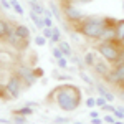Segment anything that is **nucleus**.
<instances>
[{
  "label": "nucleus",
  "mask_w": 124,
  "mask_h": 124,
  "mask_svg": "<svg viewBox=\"0 0 124 124\" xmlns=\"http://www.w3.org/2000/svg\"><path fill=\"white\" fill-rule=\"evenodd\" d=\"M86 106H88V108L96 106V99H94V98H88V99H86Z\"/></svg>",
  "instance_id": "c756f323"
},
{
  "label": "nucleus",
  "mask_w": 124,
  "mask_h": 124,
  "mask_svg": "<svg viewBox=\"0 0 124 124\" xmlns=\"http://www.w3.org/2000/svg\"><path fill=\"white\" fill-rule=\"evenodd\" d=\"M98 53L108 63L114 65L117 61V58H119V55H121V45L116 43V41H101L98 45Z\"/></svg>",
  "instance_id": "7ed1b4c3"
},
{
  "label": "nucleus",
  "mask_w": 124,
  "mask_h": 124,
  "mask_svg": "<svg viewBox=\"0 0 124 124\" xmlns=\"http://www.w3.org/2000/svg\"><path fill=\"white\" fill-rule=\"evenodd\" d=\"M103 109H104V111H109V113H113V111H114V106H111L109 103H106V106L103 108Z\"/></svg>",
  "instance_id": "72a5a7b5"
},
{
  "label": "nucleus",
  "mask_w": 124,
  "mask_h": 124,
  "mask_svg": "<svg viewBox=\"0 0 124 124\" xmlns=\"http://www.w3.org/2000/svg\"><path fill=\"white\" fill-rule=\"evenodd\" d=\"M73 124H83V123H73Z\"/></svg>",
  "instance_id": "a19ab883"
},
{
  "label": "nucleus",
  "mask_w": 124,
  "mask_h": 124,
  "mask_svg": "<svg viewBox=\"0 0 124 124\" xmlns=\"http://www.w3.org/2000/svg\"><path fill=\"white\" fill-rule=\"evenodd\" d=\"M51 53H53V56L56 58V60H60V58H63V56H65V55H63V51H61V48H60V46H55V48H53V51H51Z\"/></svg>",
  "instance_id": "4be33fe9"
},
{
  "label": "nucleus",
  "mask_w": 124,
  "mask_h": 124,
  "mask_svg": "<svg viewBox=\"0 0 124 124\" xmlns=\"http://www.w3.org/2000/svg\"><path fill=\"white\" fill-rule=\"evenodd\" d=\"M5 88H7V93H8L10 98H18L20 91H22V88H23V79H22L17 73H13V75L8 78V81L5 83Z\"/></svg>",
  "instance_id": "39448f33"
},
{
  "label": "nucleus",
  "mask_w": 124,
  "mask_h": 124,
  "mask_svg": "<svg viewBox=\"0 0 124 124\" xmlns=\"http://www.w3.org/2000/svg\"><path fill=\"white\" fill-rule=\"evenodd\" d=\"M15 114H22V116H30V114H33V108H30V106H23V108H20V109H15L13 111Z\"/></svg>",
  "instance_id": "4468645a"
},
{
  "label": "nucleus",
  "mask_w": 124,
  "mask_h": 124,
  "mask_svg": "<svg viewBox=\"0 0 124 124\" xmlns=\"http://www.w3.org/2000/svg\"><path fill=\"white\" fill-rule=\"evenodd\" d=\"M43 22H45V27L53 28V15H46V17H43Z\"/></svg>",
  "instance_id": "412c9836"
},
{
  "label": "nucleus",
  "mask_w": 124,
  "mask_h": 124,
  "mask_svg": "<svg viewBox=\"0 0 124 124\" xmlns=\"http://www.w3.org/2000/svg\"><path fill=\"white\" fill-rule=\"evenodd\" d=\"M89 116H91V117H98V113H96V111H91Z\"/></svg>",
  "instance_id": "4c0bfd02"
},
{
  "label": "nucleus",
  "mask_w": 124,
  "mask_h": 124,
  "mask_svg": "<svg viewBox=\"0 0 124 124\" xmlns=\"http://www.w3.org/2000/svg\"><path fill=\"white\" fill-rule=\"evenodd\" d=\"M114 124H124L123 121H114Z\"/></svg>",
  "instance_id": "ea45409f"
},
{
  "label": "nucleus",
  "mask_w": 124,
  "mask_h": 124,
  "mask_svg": "<svg viewBox=\"0 0 124 124\" xmlns=\"http://www.w3.org/2000/svg\"><path fill=\"white\" fill-rule=\"evenodd\" d=\"M121 99L124 101V91H123V89H121Z\"/></svg>",
  "instance_id": "58836bf2"
},
{
  "label": "nucleus",
  "mask_w": 124,
  "mask_h": 124,
  "mask_svg": "<svg viewBox=\"0 0 124 124\" xmlns=\"http://www.w3.org/2000/svg\"><path fill=\"white\" fill-rule=\"evenodd\" d=\"M10 2H12V7H13V10H15L18 15H23V13H25V10H23V7L18 3V0H10Z\"/></svg>",
  "instance_id": "f3484780"
},
{
  "label": "nucleus",
  "mask_w": 124,
  "mask_h": 124,
  "mask_svg": "<svg viewBox=\"0 0 124 124\" xmlns=\"http://www.w3.org/2000/svg\"><path fill=\"white\" fill-rule=\"evenodd\" d=\"M35 75H37V76H43V70H41V68H37V70H35Z\"/></svg>",
  "instance_id": "e433bc0d"
},
{
  "label": "nucleus",
  "mask_w": 124,
  "mask_h": 124,
  "mask_svg": "<svg viewBox=\"0 0 124 124\" xmlns=\"http://www.w3.org/2000/svg\"><path fill=\"white\" fill-rule=\"evenodd\" d=\"M75 28L89 40H99L103 37L106 30V23H104V17H98V15H89L85 17L78 25H75Z\"/></svg>",
  "instance_id": "f03ea898"
},
{
  "label": "nucleus",
  "mask_w": 124,
  "mask_h": 124,
  "mask_svg": "<svg viewBox=\"0 0 124 124\" xmlns=\"http://www.w3.org/2000/svg\"><path fill=\"white\" fill-rule=\"evenodd\" d=\"M106 103H108V99H106L104 96H99V98H96V106H99V108H104Z\"/></svg>",
  "instance_id": "393cba45"
},
{
  "label": "nucleus",
  "mask_w": 124,
  "mask_h": 124,
  "mask_svg": "<svg viewBox=\"0 0 124 124\" xmlns=\"http://www.w3.org/2000/svg\"><path fill=\"white\" fill-rule=\"evenodd\" d=\"M0 123L2 124H13V121H12V119H3V117H0Z\"/></svg>",
  "instance_id": "f704fd0d"
},
{
  "label": "nucleus",
  "mask_w": 124,
  "mask_h": 124,
  "mask_svg": "<svg viewBox=\"0 0 124 124\" xmlns=\"http://www.w3.org/2000/svg\"><path fill=\"white\" fill-rule=\"evenodd\" d=\"M103 121L104 123H109V124H114V114L111 113V114H106L104 117H103Z\"/></svg>",
  "instance_id": "c85d7f7f"
},
{
  "label": "nucleus",
  "mask_w": 124,
  "mask_h": 124,
  "mask_svg": "<svg viewBox=\"0 0 124 124\" xmlns=\"http://www.w3.org/2000/svg\"><path fill=\"white\" fill-rule=\"evenodd\" d=\"M116 43H119L121 46L124 45V18L117 20L116 23Z\"/></svg>",
  "instance_id": "6e6552de"
},
{
  "label": "nucleus",
  "mask_w": 124,
  "mask_h": 124,
  "mask_svg": "<svg viewBox=\"0 0 124 124\" xmlns=\"http://www.w3.org/2000/svg\"><path fill=\"white\" fill-rule=\"evenodd\" d=\"M91 124H103V121L98 119V117H93V119H91Z\"/></svg>",
  "instance_id": "c9c22d12"
},
{
  "label": "nucleus",
  "mask_w": 124,
  "mask_h": 124,
  "mask_svg": "<svg viewBox=\"0 0 124 124\" xmlns=\"http://www.w3.org/2000/svg\"><path fill=\"white\" fill-rule=\"evenodd\" d=\"M123 10H124V0H123Z\"/></svg>",
  "instance_id": "79ce46f5"
},
{
  "label": "nucleus",
  "mask_w": 124,
  "mask_h": 124,
  "mask_svg": "<svg viewBox=\"0 0 124 124\" xmlns=\"http://www.w3.org/2000/svg\"><path fill=\"white\" fill-rule=\"evenodd\" d=\"M5 28H7V20L0 18V40L7 38V31H5Z\"/></svg>",
  "instance_id": "dca6fc26"
},
{
  "label": "nucleus",
  "mask_w": 124,
  "mask_h": 124,
  "mask_svg": "<svg viewBox=\"0 0 124 124\" xmlns=\"http://www.w3.org/2000/svg\"><path fill=\"white\" fill-rule=\"evenodd\" d=\"M65 2H71V3H88L91 0H65Z\"/></svg>",
  "instance_id": "473e14b6"
},
{
  "label": "nucleus",
  "mask_w": 124,
  "mask_h": 124,
  "mask_svg": "<svg viewBox=\"0 0 124 124\" xmlns=\"http://www.w3.org/2000/svg\"><path fill=\"white\" fill-rule=\"evenodd\" d=\"M56 63H58V66L61 68V70L68 68V60H66V56H63V58H60V60H56Z\"/></svg>",
  "instance_id": "5701e85b"
},
{
  "label": "nucleus",
  "mask_w": 124,
  "mask_h": 124,
  "mask_svg": "<svg viewBox=\"0 0 124 124\" xmlns=\"http://www.w3.org/2000/svg\"><path fill=\"white\" fill-rule=\"evenodd\" d=\"M45 38H48V40H51V35H53V28H48V27H45L43 28V33H41Z\"/></svg>",
  "instance_id": "a878e982"
},
{
  "label": "nucleus",
  "mask_w": 124,
  "mask_h": 124,
  "mask_svg": "<svg viewBox=\"0 0 124 124\" xmlns=\"http://www.w3.org/2000/svg\"><path fill=\"white\" fill-rule=\"evenodd\" d=\"M0 7H2L3 10H7V12L13 10V7H12V2H10V0H0Z\"/></svg>",
  "instance_id": "aec40b11"
},
{
  "label": "nucleus",
  "mask_w": 124,
  "mask_h": 124,
  "mask_svg": "<svg viewBox=\"0 0 124 124\" xmlns=\"http://www.w3.org/2000/svg\"><path fill=\"white\" fill-rule=\"evenodd\" d=\"M109 65H111V63H108L106 60H96V63L93 65V70L96 71V75H98V76H103V78H104L106 75L111 71V68H113V66H109Z\"/></svg>",
  "instance_id": "0eeeda50"
},
{
  "label": "nucleus",
  "mask_w": 124,
  "mask_h": 124,
  "mask_svg": "<svg viewBox=\"0 0 124 124\" xmlns=\"http://www.w3.org/2000/svg\"><path fill=\"white\" fill-rule=\"evenodd\" d=\"M65 124H70V123H65Z\"/></svg>",
  "instance_id": "37998d69"
},
{
  "label": "nucleus",
  "mask_w": 124,
  "mask_h": 124,
  "mask_svg": "<svg viewBox=\"0 0 124 124\" xmlns=\"http://www.w3.org/2000/svg\"><path fill=\"white\" fill-rule=\"evenodd\" d=\"M61 12H63V15H65L66 22H70L73 27L78 25V23L86 17L85 13L76 7V3H71V2H65V3L61 2Z\"/></svg>",
  "instance_id": "20e7f679"
},
{
  "label": "nucleus",
  "mask_w": 124,
  "mask_h": 124,
  "mask_svg": "<svg viewBox=\"0 0 124 124\" xmlns=\"http://www.w3.org/2000/svg\"><path fill=\"white\" fill-rule=\"evenodd\" d=\"M65 123H68L66 117H56L55 119V124H65Z\"/></svg>",
  "instance_id": "2f4dec72"
},
{
  "label": "nucleus",
  "mask_w": 124,
  "mask_h": 124,
  "mask_svg": "<svg viewBox=\"0 0 124 124\" xmlns=\"http://www.w3.org/2000/svg\"><path fill=\"white\" fill-rule=\"evenodd\" d=\"M50 10H51V13H53V18L60 22V23H63V17H61V10L58 7L55 2H50Z\"/></svg>",
  "instance_id": "9b49d317"
},
{
  "label": "nucleus",
  "mask_w": 124,
  "mask_h": 124,
  "mask_svg": "<svg viewBox=\"0 0 124 124\" xmlns=\"http://www.w3.org/2000/svg\"><path fill=\"white\" fill-rule=\"evenodd\" d=\"M30 15V18H31V22H33V25L37 27V28H40V30H43L45 28V22H43V17L41 15H38V13H35L33 10L28 13Z\"/></svg>",
  "instance_id": "9d476101"
},
{
  "label": "nucleus",
  "mask_w": 124,
  "mask_h": 124,
  "mask_svg": "<svg viewBox=\"0 0 124 124\" xmlns=\"http://www.w3.org/2000/svg\"><path fill=\"white\" fill-rule=\"evenodd\" d=\"M94 63H96V55L93 53V51H86V53H85V65L93 68Z\"/></svg>",
  "instance_id": "ddd939ff"
},
{
  "label": "nucleus",
  "mask_w": 124,
  "mask_h": 124,
  "mask_svg": "<svg viewBox=\"0 0 124 124\" xmlns=\"http://www.w3.org/2000/svg\"><path fill=\"white\" fill-rule=\"evenodd\" d=\"M113 114H114V117H116V119H124V111H121V109H117V108H114Z\"/></svg>",
  "instance_id": "bb28decb"
},
{
  "label": "nucleus",
  "mask_w": 124,
  "mask_h": 124,
  "mask_svg": "<svg viewBox=\"0 0 124 124\" xmlns=\"http://www.w3.org/2000/svg\"><path fill=\"white\" fill-rule=\"evenodd\" d=\"M53 43H60L61 41V33H60V28L58 27H53V35H51V40Z\"/></svg>",
  "instance_id": "2eb2a0df"
},
{
  "label": "nucleus",
  "mask_w": 124,
  "mask_h": 124,
  "mask_svg": "<svg viewBox=\"0 0 124 124\" xmlns=\"http://www.w3.org/2000/svg\"><path fill=\"white\" fill-rule=\"evenodd\" d=\"M104 98H106V99H108V103H111V101H114V94H111L109 91H106Z\"/></svg>",
  "instance_id": "7c9ffc66"
},
{
  "label": "nucleus",
  "mask_w": 124,
  "mask_h": 124,
  "mask_svg": "<svg viewBox=\"0 0 124 124\" xmlns=\"http://www.w3.org/2000/svg\"><path fill=\"white\" fill-rule=\"evenodd\" d=\"M17 75L23 79V83H25L27 86H31L35 81H37L35 70H33V68H30V66H25V65H22V66L17 68Z\"/></svg>",
  "instance_id": "423d86ee"
},
{
  "label": "nucleus",
  "mask_w": 124,
  "mask_h": 124,
  "mask_svg": "<svg viewBox=\"0 0 124 124\" xmlns=\"http://www.w3.org/2000/svg\"><path fill=\"white\" fill-rule=\"evenodd\" d=\"M53 93H55V103L63 111L71 113L81 103V89L75 85L65 83V85H61L60 88L53 89Z\"/></svg>",
  "instance_id": "f257e3e1"
},
{
  "label": "nucleus",
  "mask_w": 124,
  "mask_h": 124,
  "mask_svg": "<svg viewBox=\"0 0 124 124\" xmlns=\"http://www.w3.org/2000/svg\"><path fill=\"white\" fill-rule=\"evenodd\" d=\"M12 121H13V124H27L28 123L27 121V116H22V114H15V117Z\"/></svg>",
  "instance_id": "a211bd4d"
},
{
  "label": "nucleus",
  "mask_w": 124,
  "mask_h": 124,
  "mask_svg": "<svg viewBox=\"0 0 124 124\" xmlns=\"http://www.w3.org/2000/svg\"><path fill=\"white\" fill-rule=\"evenodd\" d=\"M79 76H81V79L85 81L86 85H89V86H94V83H93V79H91V78L88 76V75H86V73H85V71H83V70L79 71Z\"/></svg>",
  "instance_id": "6ab92c4d"
},
{
  "label": "nucleus",
  "mask_w": 124,
  "mask_h": 124,
  "mask_svg": "<svg viewBox=\"0 0 124 124\" xmlns=\"http://www.w3.org/2000/svg\"><path fill=\"white\" fill-rule=\"evenodd\" d=\"M121 63H124V45L121 46V55H119V58H117V61H116L113 66H117V65H121Z\"/></svg>",
  "instance_id": "cd10ccee"
},
{
  "label": "nucleus",
  "mask_w": 124,
  "mask_h": 124,
  "mask_svg": "<svg viewBox=\"0 0 124 124\" xmlns=\"http://www.w3.org/2000/svg\"><path fill=\"white\" fill-rule=\"evenodd\" d=\"M46 40H48V38H45L43 35H38V37L35 38V43H37L38 46H43V45H46Z\"/></svg>",
  "instance_id": "b1692460"
},
{
  "label": "nucleus",
  "mask_w": 124,
  "mask_h": 124,
  "mask_svg": "<svg viewBox=\"0 0 124 124\" xmlns=\"http://www.w3.org/2000/svg\"><path fill=\"white\" fill-rule=\"evenodd\" d=\"M15 33L18 35L20 38H23V40H30V37H31L30 28L25 25V23H17V25H15Z\"/></svg>",
  "instance_id": "1a4fd4ad"
},
{
  "label": "nucleus",
  "mask_w": 124,
  "mask_h": 124,
  "mask_svg": "<svg viewBox=\"0 0 124 124\" xmlns=\"http://www.w3.org/2000/svg\"><path fill=\"white\" fill-rule=\"evenodd\" d=\"M58 46L61 48L63 55H65L66 58H71V56H73V50H71V46H70V43H68V41H65V40H61V41L58 43Z\"/></svg>",
  "instance_id": "f8f14e48"
}]
</instances>
